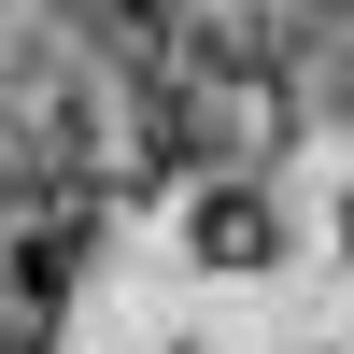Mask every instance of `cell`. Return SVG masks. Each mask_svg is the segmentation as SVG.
<instances>
[{"instance_id": "obj_3", "label": "cell", "mask_w": 354, "mask_h": 354, "mask_svg": "<svg viewBox=\"0 0 354 354\" xmlns=\"http://www.w3.org/2000/svg\"><path fill=\"white\" fill-rule=\"evenodd\" d=\"M326 28H354V0H326Z\"/></svg>"}, {"instance_id": "obj_1", "label": "cell", "mask_w": 354, "mask_h": 354, "mask_svg": "<svg viewBox=\"0 0 354 354\" xmlns=\"http://www.w3.org/2000/svg\"><path fill=\"white\" fill-rule=\"evenodd\" d=\"M170 28L198 57H227V71H283L298 28H326V0H170Z\"/></svg>"}, {"instance_id": "obj_2", "label": "cell", "mask_w": 354, "mask_h": 354, "mask_svg": "<svg viewBox=\"0 0 354 354\" xmlns=\"http://www.w3.org/2000/svg\"><path fill=\"white\" fill-rule=\"evenodd\" d=\"M185 241H198V255H213V270H270V255H283V227H270V213H255V198H241V185H213V198H198V213H185Z\"/></svg>"}]
</instances>
